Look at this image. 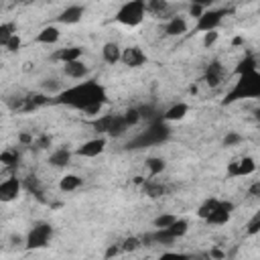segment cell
Segmentation results:
<instances>
[{"label": "cell", "instance_id": "6da1fadb", "mask_svg": "<svg viewBox=\"0 0 260 260\" xmlns=\"http://www.w3.org/2000/svg\"><path fill=\"white\" fill-rule=\"evenodd\" d=\"M106 100H108V93H106L104 85H100L98 81H81V83H77L73 87L61 89L57 93V98L51 100V104L69 106V108L85 112L89 106L106 104Z\"/></svg>", "mask_w": 260, "mask_h": 260}, {"label": "cell", "instance_id": "7a4b0ae2", "mask_svg": "<svg viewBox=\"0 0 260 260\" xmlns=\"http://www.w3.org/2000/svg\"><path fill=\"white\" fill-rule=\"evenodd\" d=\"M260 95V73L258 69L256 71H250V73H242L240 79L236 81L234 89L228 93V98L223 100V104H232L236 100H242V98H256Z\"/></svg>", "mask_w": 260, "mask_h": 260}, {"label": "cell", "instance_id": "3957f363", "mask_svg": "<svg viewBox=\"0 0 260 260\" xmlns=\"http://www.w3.org/2000/svg\"><path fill=\"white\" fill-rule=\"evenodd\" d=\"M146 16L144 0H128L124 2L116 12V22L124 26H138Z\"/></svg>", "mask_w": 260, "mask_h": 260}, {"label": "cell", "instance_id": "277c9868", "mask_svg": "<svg viewBox=\"0 0 260 260\" xmlns=\"http://www.w3.org/2000/svg\"><path fill=\"white\" fill-rule=\"evenodd\" d=\"M167 136H169V126H167V122L154 120L146 132H142L136 140H132L130 148H140V146H146V144H156V142H162Z\"/></svg>", "mask_w": 260, "mask_h": 260}, {"label": "cell", "instance_id": "5b68a950", "mask_svg": "<svg viewBox=\"0 0 260 260\" xmlns=\"http://www.w3.org/2000/svg\"><path fill=\"white\" fill-rule=\"evenodd\" d=\"M51 236H53V225L47 223V221H37V223L28 230L24 244H26V248H30V250H39V248H45V246L49 244Z\"/></svg>", "mask_w": 260, "mask_h": 260}, {"label": "cell", "instance_id": "8992f818", "mask_svg": "<svg viewBox=\"0 0 260 260\" xmlns=\"http://www.w3.org/2000/svg\"><path fill=\"white\" fill-rule=\"evenodd\" d=\"M225 16V10H203V14L197 18L195 22V30L197 32H207V30H215L221 20Z\"/></svg>", "mask_w": 260, "mask_h": 260}, {"label": "cell", "instance_id": "52a82bcc", "mask_svg": "<svg viewBox=\"0 0 260 260\" xmlns=\"http://www.w3.org/2000/svg\"><path fill=\"white\" fill-rule=\"evenodd\" d=\"M120 61H122L126 67H130V69H136V67H142V65L148 61V57H146V53H144L140 47L132 45V47H126V49H122Z\"/></svg>", "mask_w": 260, "mask_h": 260}, {"label": "cell", "instance_id": "ba28073f", "mask_svg": "<svg viewBox=\"0 0 260 260\" xmlns=\"http://www.w3.org/2000/svg\"><path fill=\"white\" fill-rule=\"evenodd\" d=\"M232 211H234V203L232 201H217L215 209L205 217L207 223H213V225H221V223H228V219L232 217Z\"/></svg>", "mask_w": 260, "mask_h": 260}, {"label": "cell", "instance_id": "9c48e42d", "mask_svg": "<svg viewBox=\"0 0 260 260\" xmlns=\"http://www.w3.org/2000/svg\"><path fill=\"white\" fill-rule=\"evenodd\" d=\"M106 144H108V140H106L104 136H95V138H89L87 142H83L75 152H77L79 156L93 158V156H98V154H102V152L106 150Z\"/></svg>", "mask_w": 260, "mask_h": 260}, {"label": "cell", "instance_id": "30bf717a", "mask_svg": "<svg viewBox=\"0 0 260 260\" xmlns=\"http://www.w3.org/2000/svg\"><path fill=\"white\" fill-rule=\"evenodd\" d=\"M20 189H22L20 179H16V177H8V179H4V181L0 183V201H2V203H10V201H14V199L20 195Z\"/></svg>", "mask_w": 260, "mask_h": 260}, {"label": "cell", "instance_id": "8fae6325", "mask_svg": "<svg viewBox=\"0 0 260 260\" xmlns=\"http://www.w3.org/2000/svg\"><path fill=\"white\" fill-rule=\"evenodd\" d=\"M254 171H256V160L252 156H244V158L230 162L228 177H246V175H252Z\"/></svg>", "mask_w": 260, "mask_h": 260}, {"label": "cell", "instance_id": "7c38bea8", "mask_svg": "<svg viewBox=\"0 0 260 260\" xmlns=\"http://www.w3.org/2000/svg\"><path fill=\"white\" fill-rule=\"evenodd\" d=\"M223 75H225L223 65H221L219 61H211V63L207 65V69H205L203 79H205V83H207L209 87H217V85L223 81Z\"/></svg>", "mask_w": 260, "mask_h": 260}, {"label": "cell", "instance_id": "4fadbf2b", "mask_svg": "<svg viewBox=\"0 0 260 260\" xmlns=\"http://www.w3.org/2000/svg\"><path fill=\"white\" fill-rule=\"evenodd\" d=\"M87 73H89V67L81 59L63 63V75L69 79H83V77H87Z\"/></svg>", "mask_w": 260, "mask_h": 260}, {"label": "cell", "instance_id": "5bb4252c", "mask_svg": "<svg viewBox=\"0 0 260 260\" xmlns=\"http://www.w3.org/2000/svg\"><path fill=\"white\" fill-rule=\"evenodd\" d=\"M83 12H85L83 6L71 4V6H67V8L57 16V22H61V24H77V22L83 18Z\"/></svg>", "mask_w": 260, "mask_h": 260}, {"label": "cell", "instance_id": "9a60e30c", "mask_svg": "<svg viewBox=\"0 0 260 260\" xmlns=\"http://www.w3.org/2000/svg\"><path fill=\"white\" fill-rule=\"evenodd\" d=\"M187 112H189V106L185 102H179V104H173L169 110H165L160 114V120L162 122H179L187 116Z\"/></svg>", "mask_w": 260, "mask_h": 260}, {"label": "cell", "instance_id": "2e32d148", "mask_svg": "<svg viewBox=\"0 0 260 260\" xmlns=\"http://www.w3.org/2000/svg\"><path fill=\"white\" fill-rule=\"evenodd\" d=\"M83 55V47H65V49H57L53 53V61H61V63H69L75 59H81Z\"/></svg>", "mask_w": 260, "mask_h": 260}, {"label": "cell", "instance_id": "e0dca14e", "mask_svg": "<svg viewBox=\"0 0 260 260\" xmlns=\"http://www.w3.org/2000/svg\"><path fill=\"white\" fill-rule=\"evenodd\" d=\"M59 37H61L59 28L53 26V24H49V26H43V28L37 32L35 41H37L39 45H55V43L59 41Z\"/></svg>", "mask_w": 260, "mask_h": 260}, {"label": "cell", "instance_id": "ac0fdd59", "mask_svg": "<svg viewBox=\"0 0 260 260\" xmlns=\"http://www.w3.org/2000/svg\"><path fill=\"white\" fill-rule=\"evenodd\" d=\"M183 32H187V20H185L183 16H173V18H169V22L165 24V35H167V37H179V35H183Z\"/></svg>", "mask_w": 260, "mask_h": 260}, {"label": "cell", "instance_id": "d6986e66", "mask_svg": "<svg viewBox=\"0 0 260 260\" xmlns=\"http://www.w3.org/2000/svg\"><path fill=\"white\" fill-rule=\"evenodd\" d=\"M120 55H122V47L118 45V43H106L104 47H102V57H104V61L106 63H110V65H116L118 61H120Z\"/></svg>", "mask_w": 260, "mask_h": 260}, {"label": "cell", "instance_id": "ffe728a7", "mask_svg": "<svg viewBox=\"0 0 260 260\" xmlns=\"http://www.w3.org/2000/svg\"><path fill=\"white\" fill-rule=\"evenodd\" d=\"M69 160H71V152H69L67 148H57V150H53L51 156H49V165L55 167V169H63V167H67Z\"/></svg>", "mask_w": 260, "mask_h": 260}, {"label": "cell", "instance_id": "44dd1931", "mask_svg": "<svg viewBox=\"0 0 260 260\" xmlns=\"http://www.w3.org/2000/svg\"><path fill=\"white\" fill-rule=\"evenodd\" d=\"M144 8H146L148 14H154V16H167L169 0H144Z\"/></svg>", "mask_w": 260, "mask_h": 260}, {"label": "cell", "instance_id": "7402d4cb", "mask_svg": "<svg viewBox=\"0 0 260 260\" xmlns=\"http://www.w3.org/2000/svg\"><path fill=\"white\" fill-rule=\"evenodd\" d=\"M112 118H114V114H102V116H95V118L91 120V128H93L98 134H108L110 124H112Z\"/></svg>", "mask_w": 260, "mask_h": 260}, {"label": "cell", "instance_id": "603a6c76", "mask_svg": "<svg viewBox=\"0 0 260 260\" xmlns=\"http://www.w3.org/2000/svg\"><path fill=\"white\" fill-rule=\"evenodd\" d=\"M81 183H83V179H81V177H77V175H65V177L59 181V189H61V191H65V193H71V191L79 189V187H81Z\"/></svg>", "mask_w": 260, "mask_h": 260}, {"label": "cell", "instance_id": "cb8c5ba5", "mask_svg": "<svg viewBox=\"0 0 260 260\" xmlns=\"http://www.w3.org/2000/svg\"><path fill=\"white\" fill-rule=\"evenodd\" d=\"M126 130H128V124H126L124 116H114V118H112V124H110L108 134H110V136H114V138H118V136H124V134H126Z\"/></svg>", "mask_w": 260, "mask_h": 260}, {"label": "cell", "instance_id": "d4e9b609", "mask_svg": "<svg viewBox=\"0 0 260 260\" xmlns=\"http://www.w3.org/2000/svg\"><path fill=\"white\" fill-rule=\"evenodd\" d=\"M165 167H167V162H165V158H160V156H148V158H146V169H148V175H150V177L160 175V173L165 171Z\"/></svg>", "mask_w": 260, "mask_h": 260}, {"label": "cell", "instance_id": "484cf974", "mask_svg": "<svg viewBox=\"0 0 260 260\" xmlns=\"http://www.w3.org/2000/svg\"><path fill=\"white\" fill-rule=\"evenodd\" d=\"M187 230H189V221H187V219H179V217H177V219L167 228V232H169L175 240H177V238H181V236H185V234H187Z\"/></svg>", "mask_w": 260, "mask_h": 260}, {"label": "cell", "instance_id": "4316f807", "mask_svg": "<svg viewBox=\"0 0 260 260\" xmlns=\"http://www.w3.org/2000/svg\"><path fill=\"white\" fill-rule=\"evenodd\" d=\"M18 160H20V154H18L16 148H6V150L0 152V162L4 167H16Z\"/></svg>", "mask_w": 260, "mask_h": 260}, {"label": "cell", "instance_id": "83f0119b", "mask_svg": "<svg viewBox=\"0 0 260 260\" xmlns=\"http://www.w3.org/2000/svg\"><path fill=\"white\" fill-rule=\"evenodd\" d=\"M165 191H167V187H165L162 183H156V181H146V183H144V193H146L148 197H152V199L165 195Z\"/></svg>", "mask_w": 260, "mask_h": 260}, {"label": "cell", "instance_id": "f1b7e54d", "mask_svg": "<svg viewBox=\"0 0 260 260\" xmlns=\"http://www.w3.org/2000/svg\"><path fill=\"white\" fill-rule=\"evenodd\" d=\"M217 201L219 199H215V197H209V199H205L201 205H199V209H197V215L201 217V219H205L213 209H215V205H217Z\"/></svg>", "mask_w": 260, "mask_h": 260}, {"label": "cell", "instance_id": "f546056e", "mask_svg": "<svg viewBox=\"0 0 260 260\" xmlns=\"http://www.w3.org/2000/svg\"><path fill=\"white\" fill-rule=\"evenodd\" d=\"M14 32H16L14 22H2V24H0V47H4L6 41H8Z\"/></svg>", "mask_w": 260, "mask_h": 260}, {"label": "cell", "instance_id": "4dcf8cb0", "mask_svg": "<svg viewBox=\"0 0 260 260\" xmlns=\"http://www.w3.org/2000/svg\"><path fill=\"white\" fill-rule=\"evenodd\" d=\"M122 116H124V120H126L128 128H130V126H136V124L142 120V116H140V110H138V108H128Z\"/></svg>", "mask_w": 260, "mask_h": 260}, {"label": "cell", "instance_id": "1f68e13d", "mask_svg": "<svg viewBox=\"0 0 260 260\" xmlns=\"http://www.w3.org/2000/svg\"><path fill=\"white\" fill-rule=\"evenodd\" d=\"M250 71H256V59H254V57H246V59L240 61V65L236 67V73H238V75L250 73Z\"/></svg>", "mask_w": 260, "mask_h": 260}, {"label": "cell", "instance_id": "d6a6232c", "mask_svg": "<svg viewBox=\"0 0 260 260\" xmlns=\"http://www.w3.org/2000/svg\"><path fill=\"white\" fill-rule=\"evenodd\" d=\"M26 98L30 100V104L35 106V110L41 108V106L51 104V95H47V93H30V95H26Z\"/></svg>", "mask_w": 260, "mask_h": 260}, {"label": "cell", "instance_id": "836d02e7", "mask_svg": "<svg viewBox=\"0 0 260 260\" xmlns=\"http://www.w3.org/2000/svg\"><path fill=\"white\" fill-rule=\"evenodd\" d=\"M175 219H177V215H173V213H162V215H158V217L152 219V225H154V228H169Z\"/></svg>", "mask_w": 260, "mask_h": 260}, {"label": "cell", "instance_id": "e575fe53", "mask_svg": "<svg viewBox=\"0 0 260 260\" xmlns=\"http://www.w3.org/2000/svg\"><path fill=\"white\" fill-rule=\"evenodd\" d=\"M20 45H22V39H20V35H18V32H14V35L6 41L4 49H6V51H10V53H16V51H20Z\"/></svg>", "mask_w": 260, "mask_h": 260}, {"label": "cell", "instance_id": "d590c367", "mask_svg": "<svg viewBox=\"0 0 260 260\" xmlns=\"http://www.w3.org/2000/svg\"><path fill=\"white\" fill-rule=\"evenodd\" d=\"M140 246H142L140 238H136V236H130V238H126V240H124V244H122V250H124V252H134V250H138Z\"/></svg>", "mask_w": 260, "mask_h": 260}, {"label": "cell", "instance_id": "8d00e7d4", "mask_svg": "<svg viewBox=\"0 0 260 260\" xmlns=\"http://www.w3.org/2000/svg\"><path fill=\"white\" fill-rule=\"evenodd\" d=\"M43 89L49 91V95H51V93H59V91L63 89V85H61L57 79H45V81H43Z\"/></svg>", "mask_w": 260, "mask_h": 260}, {"label": "cell", "instance_id": "74e56055", "mask_svg": "<svg viewBox=\"0 0 260 260\" xmlns=\"http://www.w3.org/2000/svg\"><path fill=\"white\" fill-rule=\"evenodd\" d=\"M217 39H219L217 28H215V30H207V32H203V47H205V49H209L211 45H215V43H217Z\"/></svg>", "mask_w": 260, "mask_h": 260}, {"label": "cell", "instance_id": "f35d334b", "mask_svg": "<svg viewBox=\"0 0 260 260\" xmlns=\"http://www.w3.org/2000/svg\"><path fill=\"white\" fill-rule=\"evenodd\" d=\"M244 138L238 134V132H230L225 138H223V146H234V144H240Z\"/></svg>", "mask_w": 260, "mask_h": 260}, {"label": "cell", "instance_id": "ab89813d", "mask_svg": "<svg viewBox=\"0 0 260 260\" xmlns=\"http://www.w3.org/2000/svg\"><path fill=\"white\" fill-rule=\"evenodd\" d=\"M24 187H26L28 191H32L35 195H39V197H41V189H39L37 177H26V181H24Z\"/></svg>", "mask_w": 260, "mask_h": 260}, {"label": "cell", "instance_id": "60d3db41", "mask_svg": "<svg viewBox=\"0 0 260 260\" xmlns=\"http://www.w3.org/2000/svg\"><path fill=\"white\" fill-rule=\"evenodd\" d=\"M260 232V213H256L252 219H250V223H248V234L250 236H254V234H258Z\"/></svg>", "mask_w": 260, "mask_h": 260}, {"label": "cell", "instance_id": "b9f144b4", "mask_svg": "<svg viewBox=\"0 0 260 260\" xmlns=\"http://www.w3.org/2000/svg\"><path fill=\"white\" fill-rule=\"evenodd\" d=\"M203 10H205V8L199 6V4H191V6H189V16H193V18L197 20V18L203 14Z\"/></svg>", "mask_w": 260, "mask_h": 260}, {"label": "cell", "instance_id": "7bdbcfd3", "mask_svg": "<svg viewBox=\"0 0 260 260\" xmlns=\"http://www.w3.org/2000/svg\"><path fill=\"white\" fill-rule=\"evenodd\" d=\"M118 252H120V248H118V246H110V248L106 250V258H112V256H116Z\"/></svg>", "mask_w": 260, "mask_h": 260}, {"label": "cell", "instance_id": "ee69618b", "mask_svg": "<svg viewBox=\"0 0 260 260\" xmlns=\"http://www.w3.org/2000/svg\"><path fill=\"white\" fill-rule=\"evenodd\" d=\"M250 195H254V197H256V195H260V183H258V181L250 187Z\"/></svg>", "mask_w": 260, "mask_h": 260}, {"label": "cell", "instance_id": "f6af8a7d", "mask_svg": "<svg viewBox=\"0 0 260 260\" xmlns=\"http://www.w3.org/2000/svg\"><path fill=\"white\" fill-rule=\"evenodd\" d=\"M211 2H213V0H191V4H199V6H203V8L211 6Z\"/></svg>", "mask_w": 260, "mask_h": 260}, {"label": "cell", "instance_id": "bcb514c9", "mask_svg": "<svg viewBox=\"0 0 260 260\" xmlns=\"http://www.w3.org/2000/svg\"><path fill=\"white\" fill-rule=\"evenodd\" d=\"M20 142L22 144H32V136L30 134H20Z\"/></svg>", "mask_w": 260, "mask_h": 260}, {"label": "cell", "instance_id": "7dc6e473", "mask_svg": "<svg viewBox=\"0 0 260 260\" xmlns=\"http://www.w3.org/2000/svg\"><path fill=\"white\" fill-rule=\"evenodd\" d=\"M211 256H215V258H223V254H221L219 250H213V252H211Z\"/></svg>", "mask_w": 260, "mask_h": 260}, {"label": "cell", "instance_id": "c3c4849f", "mask_svg": "<svg viewBox=\"0 0 260 260\" xmlns=\"http://www.w3.org/2000/svg\"><path fill=\"white\" fill-rule=\"evenodd\" d=\"M20 2H30V0H20Z\"/></svg>", "mask_w": 260, "mask_h": 260}]
</instances>
